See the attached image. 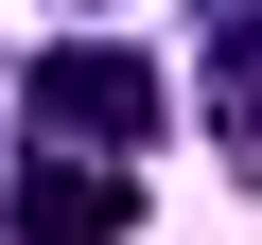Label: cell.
<instances>
[{"label": "cell", "instance_id": "cell-1", "mask_svg": "<svg viewBox=\"0 0 262 245\" xmlns=\"http://www.w3.org/2000/svg\"><path fill=\"white\" fill-rule=\"evenodd\" d=\"M158 122H175V88H158L140 53H105V35L35 70V140H70V158H140Z\"/></svg>", "mask_w": 262, "mask_h": 245}, {"label": "cell", "instance_id": "cell-2", "mask_svg": "<svg viewBox=\"0 0 262 245\" xmlns=\"http://www.w3.org/2000/svg\"><path fill=\"white\" fill-rule=\"evenodd\" d=\"M122 228H140V175L35 140V175H18V245H122Z\"/></svg>", "mask_w": 262, "mask_h": 245}, {"label": "cell", "instance_id": "cell-3", "mask_svg": "<svg viewBox=\"0 0 262 245\" xmlns=\"http://www.w3.org/2000/svg\"><path fill=\"white\" fill-rule=\"evenodd\" d=\"M210 122H227V158L262 175V0H245V18H210Z\"/></svg>", "mask_w": 262, "mask_h": 245}]
</instances>
